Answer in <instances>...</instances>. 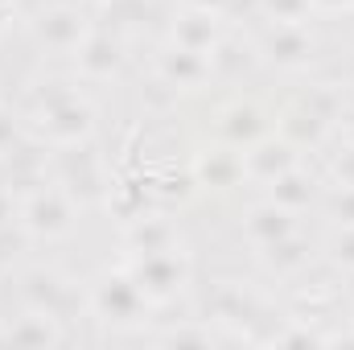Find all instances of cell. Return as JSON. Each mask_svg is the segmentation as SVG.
<instances>
[{
    "label": "cell",
    "instance_id": "1",
    "mask_svg": "<svg viewBox=\"0 0 354 350\" xmlns=\"http://www.w3.org/2000/svg\"><path fill=\"white\" fill-rule=\"evenodd\" d=\"M149 297L132 280V272H103L91 288V309L103 322H136L145 313Z\"/></svg>",
    "mask_w": 354,
    "mask_h": 350
},
{
    "label": "cell",
    "instance_id": "2",
    "mask_svg": "<svg viewBox=\"0 0 354 350\" xmlns=\"http://www.w3.org/2000/svg\"><path fill=\"white\" fill-rule=\"evenodd\" d=\"M185 260L177 248H165V252H140L132 260V280L140 284V293L149 301H169L185 288Z\"/></svg>",
    "mask_w": 354,
    "mask_h": 350
},
{
    "label": "cell",
    "instance_id": "3",
    "mask_svg": "<svg viewBox=\"0 0 354 350\" xmlns=\"http://www.w3.org/2000/svg\"><path fill=\"white\" fill-rule=\"evenodd\" d=\"M91 128H95V111L79 95H54L41 107V136L50 145H79L91 136Z\"/></svg>",
    "mask_w": 354,
    "mask_h": 350
},
{
    "label": "cell",
    "instance_id": "4",
    "mask_svg": "<svg viewBox=\"0 0 354 350\" xmlns=\"http://www.w3.org/2000/svg\"><path fill=\"white\" fill-rule=\"evenodd\" d=\"M21 219H25V227L37 231V235H62V231L75 227V202H71L66 190L50 185V190H37V194L25 202Z\"/></svg>",
    "mask_w": 354,
    "mask_h": 350
},
{
    "label": "cell",
    "instance_id": "5",
    "mask_svg": "<svg viewBox=\"0 0 354 350\" xmlns=\"http://www.w3.org/2000/svg\"><path fill=\"white\" fill-rule=\"evenodd\" d=\"M260 54L276 66H305L313 58V37L305 33V25H268L264 42H260Z\"/></svg>",
    "mask_w": 354,
    "mask_h": 350
},
{
    "label": "cell",
    "instance_id": "6",
    "mask_svg": "<svg viewBox=\"0 0 354 350\" xmlns=\"http://www.w3.org/2000/svg\"><path fill=\"white\" fill-rule=\"evenodd\" d=\"M243 174L248 177H260V181H276L280 174H288L297 165V145H288L284 136L272 140V136H260L256 145L243 149Z\"/></svg>",
    "mask_w": 354,
    "mask_h": 350
},
{
    "label": "cell",
    "instance_id": "7",
    "mask_svg": "<svg viewBox=\"0 0 354 350\" xmlns=\"http://www.w3.org/2000/svg\"><path fill=\"white\" fill-rule=\"evenodd\" d=\"M157 71H161L165 87L189 91V87H202V83H206V75H210V58H206V54H198V50H185V46H177V42H174V50H165V54H161Z\"/></svg>",
    "mask_w": 354,
    "mask_h": 350
},
{
    "label": "cell",
    "instance_id": "8",
    "mask_svg": "<svg viewBox=\"0 0 354 350\" xmlns=\"http://www.w3.org/2000/svg\"><path fill=\"white\" fill-rule=\"evenodd\" d=\"M174 42L185 50H198V54H214L218 50V12L210 8H185L181 17H174Z\"/></svg>",
    "mask_w": 354,
    "mask_h": 350
},
{
    "label": "cell",
    "instance_id": "9",
    "mask_svg": "<svg viewBox=\"0 0 354 350\" xmlns=\"http://www.w3.org/2000/svg\"><path fill=\"white\" fill-rule=\"evenodd\" d=\"M218 132H223V140L231 145V149H248V145H256L260 136H268V116L256 107V103H231L223 116H218Z\"/></svg>",
    "mask_w": 354,
    "mask_h": 350
},
{
    "label": "cell",
    "instance_id": "10",
    "mask_svg": "<svg viewBox=\"0 0 354 350\" xmlns=\"http://www.w3.org/2000/svg\"><path fill=\"white\" fill-rule=\"evenodd\" d=\"M75 62H79L83 75L103 79V75H111V71L120 66V42L107 37V33H87V37L79 42V50H75Z\"/></svg>",
    "mask_w": 354,
    "mask_h": 350
},
{
    "label": "cell",
    "instance_id": "11",
    "mask_svg": "<svg viewBox=\"0 0 354 350\" xmlns=\"http://www.w3.org/2000/svg\"><path fill=\"white\" fill-rule=\"evenodd\" d=\"M248 235H252L260 248H272V243L288 239V235H292V210H284V206H276V202L268 198L264 206H256V210L248 214Z\"/></svg>",
    "mask_w": 354,
    "mask_h": 350
},
{
    "label": "cell",
    "instance_id": "12",
    "mask_svg": "<svg viewBox=\"0 0 354 350\" xmlns=\"http://www.w3.org/2000/svg\"><path fill=\"white\" fill-rule=\"evenodd\" d=\"M37 33H41V42L54 46V50H79V42L87 37L75 8H50V12L37 21Z\"/></svg>",
    "mask_w": 354,
    "mask_h": 350
},
{
    "label": "cell",
    "instance_id": "13",
    "mask_svg": "<svg viewBox=\"0 0 354 350\" xmlns=\"http://www.w3.org/2000/svg\"><path fill=\"white\" fill-rule=\"evenodd\" d=\"M268 185H272V202H276V206H284V210H292V214H297L301 206H309V202H313V181L301 174L297 165H292L288 174H280L276 181H268Z\"/></svg>",
    "mask_w": 354,
    "mask_h": 350
},
{
    "label": "cell",
    "instance_id": "14",
    "mask_svg": "<svg viewBox=\"0 0 354 350\" xmlns=\"http://www.w3.org/2000/svg\"><path fill=\"white\" fill-rule=\"evenodd\" d=\"M4 338H12V342H58L62 330H58V317H54V313L33 309V313H25L17 326H8Z\"/></svg>",
    "mask_w": 354,
    "mask_h": 350
},
{
    "label": "cell",
    "instance_id": "15",
    "mask_svg": "<svg viewBox=\"0 0 354 350\" xmlns=\"http://www.w3.org/2000/svg\"><path fill=\"white\" fill-rule=\"evenodd\" d=\"M174 239L177 235L165 219H132L128 243H132L136 256H140V252H165V248H174Z\"/></svg>",
    "mask_w": 354,
    "mask_h": 350
},
{
    "label": "cell",
    "instance_id": "16",
    "mask_svg": "<svg viewBox=\"0 0 354 350\" xmlns=\"http://www.w3.org/2000/svg\"><path fill=\"white\" fill-rule=\"evenodd\" d=\"M239 174H243V161H239L235 153H227V149H218L210 161H202V165H198V181H202V185H214V190L231 185Z\"/></svg>",
    "mask_w": 354,
    "mask_h": 350
},
{
    "label": "cell",
    "instance_id": "17",
    "mask_svg": "<svg viewBox=\"0 0 354 350\" xmlns=\"http://www.w3.org/2000/svg\"><path fill=\"white\" fill-rule=\"evenodd\" d=\"M268 25H305L313 0H260Z\"/></svg>",
    "mask_w": 354,
    "mask_h": 350
},
{
    "label": "cell",
    "instance_id": "18",
    "mask_svg": "<svg viewBox=\"0 0 354 350\" xmlns=\"http://www.w3.org/2000/svg\"><path fill=\"white\" fill-rule=\"evenodd\" d=\"M330 214L338 227H354V185H338L330 194Z\"/></svg>",
    "mask_w": 354,
    "mask_h": 350
},
{
    "label": "cell",
    "instance_id": "19",
    "mask_svg": "<svg viewBox=\"0 0 354 350\" xmlns=\"http://www.w3.org/2000/svg\"><path fill=\"white\" fill-rule=\"evenodd\" d=\"M330 260L354 272V227H342V231L330 239Z\"/></svg>",
    "mask_w": 354,
    "mask_h": 350
},
{
    "label": "cell",
    "instance_id": "20",
    "mask_svg": "<svg viewBox=\"0 0 354 350\" xmlns=\"http://www.w3.org/2000/svg\"><path fill=\"white\" fill-rule=\"evenodd\" d=\"M12 140H17V120L0 107V153H4V149H12Z\"/></svg>",
    "mask_w": 354,
    "mask_h": 350
},
{
    "label": "cell",
    "instance_id": "21",
    "mask_svg": "<svg viewBox=\"0 0 354 350\" xmlns=\"http://www.w3.org/2000/svg\"><path fill=\"white\" fill-rule=\"evenodd\" d=\"M185 4H194V8H210V12H223V8H227V0H185Z\"/></svg>",
    "mask_w": 354,
    "mask_h": 350
},
{
    "label": "cell",
    "instance_id": "22",
    "mask_svg": "<svg viewBox=\"0 0 354 350\" xmlns=\"http://www.w3.org/2000/svg\"><path fill=\"white\" fill-rule=\"evenodd\" d=\"M317 8H351L354 0H313Z\"/></svg>",
    "mask_w": 354,
    "mask_h": 350
},
{
    "label": "cell",
    "instance_id": "23",
    "mask_svg": "<svg viewBox=\"0 0 354 350\" xmlns=\"http://www.w3.org/2000/svg\"><path fill=\"white\" fill-rule=\"evenodd\" d=\"M4 17H8V0H0V25H4Z\"/></svg>",
    "mask_w": 354,
    "mask_h": 350
}]
</instances>
